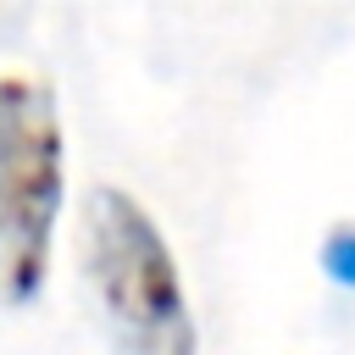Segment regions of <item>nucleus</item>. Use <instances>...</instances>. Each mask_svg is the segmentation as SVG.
I'll use <instances>...</instances> for the list:
<instances>
[{"label": "nucleus", "instance_id": "obj_1", "mask_svg": "<svg viewBox=\"0 0 355 355\" xmlns=\"http://www.w3.org/2000/svg\"><path fill=\"white\" fill-rule=\"evenodd\" d=\"M83 272L94 283L116 355H200L178 261H172L155 216L133 194H122V189L89 194Z\"/></svg>", "mask_w": 355, "mask_h": 355}, {"label": "nucleus", "instance_id": "obj_2", "mask_svg": "<svg viewBox=\"0 0 355 355\" xmlns=\"http://www.w3.org/2000/svg\"><path fill=\"white\" fill-rule=\"evenodd\" d=\"M67 200V139L55 89L6 72L0 78V283L28 305L50 277V244Z\"/></svg>", "mask_w": 355, "mask_h": 355}, {"label": "nucleus", "instance_id": "obj_3", "mask_svg": "<svg viewBox=\"0 0 355 355\" xmlns=\"http://www.w3.org/2000/svg\"><path fill=\"white\" fill-rule=\"evenodd\" d=\"M322 272H327L338 288H355V227H344V233H333V239L322 244Z\"/></svg>", "mask_w": 355, "mask_h": 355}]
</instances>
